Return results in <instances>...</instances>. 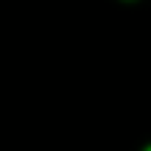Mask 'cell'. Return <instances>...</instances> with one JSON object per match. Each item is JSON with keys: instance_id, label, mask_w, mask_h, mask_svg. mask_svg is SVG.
I'll return each instance as SVG.
<instances>
[{"instance_id": "6da1fadb", "label": "cell", "mask_w": 151, "mask_h": 151, "mask_svg": "<svg viewBox=\"0 0 151 151\" xmlns=\"http://www.w3.org/2000/svg\"><path fill=\"white\" fill-rule=\"evenodd\" d=\"M146 151H151V146H148V148H146Z\"/></svg>"}]
</instances>
